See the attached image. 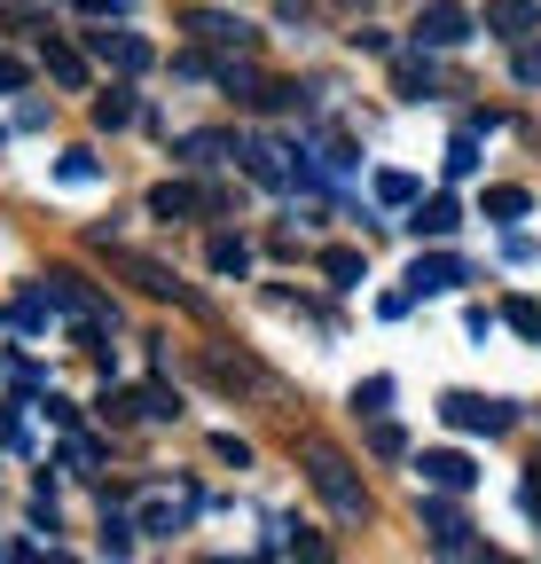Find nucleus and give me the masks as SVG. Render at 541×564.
<instances>
[{
  "instance_id": "nucleus-1",
  "label": "nucleus",
  "mask_w": 541,
  "mask_h": 564,
  "mask_svg": "<svg viewBox=\"0 0 541 564\" xmlns=\"http://www.w3.org/2000/svg\"><path fill=\"white\" fill-rule=\"evenodd\" d=\"M299 463H306V486H314L322 502H329V518H337V525H361V518H369L361 470H354L346 455H337L329 440H306V447H299Z\"/></svg>"
},
{
  "instance_id": "nucleus-2",
  "label": "nucleus",
  "mask_w": 541,
  "mask_h": 564,
  "mask_svg": "<svg viewBox=\"0 0 541 564\" xmlns=\"http://www.w3.org/2000/svg\"><path fill=\"white\" fill-rule=\"evenodd\" d=\"M40 291H47V299H55L63 314H72L79 329H118V306H110V299L95 291V282H87L79 267H47V274H40Z\"/></svg>"
},
{
  "instance_id": "nucleus-3",
  "label": "nucleus",
  "mask_w": 541,
  "mask_h": 564,
  "mask_svg": "<svg viewBox=\"0 0 541 564\" xmlns=\"http://www.w3.org/2000/svg\"><path fill=\"white\" fill-rule=\"evenodd\" d=\"M440 423H447V432H463V440H495V432H510V423H518V408L510 400H487V392H447L440 400Z\"/></svg>"
},
{
  "instance_id": "nucleus-4",
  "label": "nucleus",
  "mask_w": 541,
  "mask_h": 564,
  "mask_svg": "<svg viewBox=\"0 0 541 564\" xmlns=\"http://www.w3.org/2000/svg\"><path fill=\"white\" fill-rule=\"evenodd\" d=\"M470 24H479V17H470L463 0H432V9L416 17V47H463Z\"/></svg>"
},
{
  "instance_id": "nucleus-5",
  "label": "nucleus",
  "mask_w": 541,
  "mask_h": 564,
  "mask_svg": "<svg viewBox=\"0 0 541 564\" xmlns=\"http://www.w3.org/2000/svg\"><path fill=\"white\" fill-rule=\"evenodd\" d=\"M424 533H432V549H440L447 564H463V556H470V525H463V510H455V502H440V494H424Z\"/></svg>"
},
{
  "instance_id": "nucleus-6",
  "label": "nucleus",
  "mask_w": 541,
  "mask_h": 564,
  "mask_svg": "<svg viewBox=\"0 0 541 564\" xmlns=\"http://www.w3.org/2000/svg\"><path fill=\"white\" fill-rule=\"evenodd\" d=\"M87 47H95V63H110V70H126V79H133V70H150L158 55H150V40L142 32H87Z\"/></svg>"
},
{
  "instance_id": "nucleus-7",
  "label": "nucleus",
  "mask_w": 541,
  "mask_h": 564,
  "mask_svg": "<svg viewBox=\"0 0 541 564\" xmlns=\"http://www.w3.org/2000/svg\"><path fill=\"white\" fill-rule=\"evenodd\" d=\"M463 282H470V267L447 259V251H432V259L409 267V299H447V291H463Z\"/></svg>"
},
{
  "instance_id": "nucleus-8",
  "label": "nucleus",
  "mask_w": 541,
  "mask_h": 564,
  "mask_svg": "<svg viewBox=\"0 0 541 564\" xmlns=\"http://www.w3.org/2000/svg\"><path fill=\"white\" fill-rule=\"evenodd\" d=\"M110 267H118V274H133V282H142V291H150V299H173V306H196V299L181 291V282H173V267H158V259H142V251H110Z\"/></svg>"
},
{
  "instance_id": "nucleus-9",
  "label": "nucleus",
  "mask_w": 541,
  "mask_h": 564,
  "mask_svg": "<svg viewBox=\"0 0 541 564\" xmlns=\"http://www.w3.org/2000/svg\"><path fill=\"white\" fill-rule=\"evenodd\" d=\"M416 478L432 486V494H470V455H455V447H432V455H416Z\"/></svg>"
},
{
  "instance_id": "nucleus-10",
  "label": "nucleus",
  "mask_w": 541,
  "mask_h": 564,
  "mask_svg": "<svg viewBox=\"0 0 541 564\" xmlns=\"http://www.w3.org/2000/svg\"><path fill=\"white\" fill-rule=\"evenodd\" d=\"M196 212H213V196H196L188 181H158V188H150V220L173 228V220H196Z\"/></svg>"
},
{
  "instance_id": "nucleus-11",
  "label": "nucleus",
  "mask_w": 541,
  "mask_h": 564,
  "mask_svg": "<svg viewBox=\"0 0 541 564\" xmlns=\"http://www.w3.org/2000/svg\"><path fill=\"white\" fill-rule=\"evenodd\" d=\"M236 158H244V173L259 181V188H291V165H283V150H275V141H236Z\"/></svg>"
},
{
  "instance_id": "nucleus-12",
  "label": "nucleus",
  "mask_w": 541,
  "mask_h": 564,
  "mask_svg": "<svg viewBox=\"0 0 541 564\" xmlns=\"http://www.w3.org/2000/svg\"><path fill=\"white\" fill-rule=\"evenodd\" d=\"M416 236H432V243H447L455 228H463V204L455 196H416V220H409Z\"/></svg>"
},
{
  "instance_id": "nucleus-13",
  "label": "nucleus",
  "mask_w": 541,
  "mask_h": 564,
  "mask_svg": "<svg viewBox=\"0 0 541 564\" xmlns=\"http://www.w3.org/2000/svg\"><path fill=\"white\" fill-rule=\"evenodd\" d=\"M487 32H502V40H533V32H541V9H533V0H487Z\"/></svg>"
},
{
  "instance_id": "nucleus-14",
  "label": "nucleus",
  "mask_w": 541,
  "mask_h": 564,
  "mask_svg": "<svg viewBox=\"0 0 541 564\" xmlns=\"http://www.w3.org/2000/svg\"><path fill=\"white\" fill-rule=\"evenodd\" d=\"M188 32L205 40V47H228V55H251V24L236 17H188Z\"/></svg>"
},
{
  "instance_id": "nucleus-15",
  "label": "nucleus",
  "mask_w": 541,
  "mask_h": 564,
  "mask_svg": "<svg viewBox=\"0 0 541 564\" xmlns=\"http://www.w3.org/2000/svg\"><path fill=\"white\" fill-rule=\"evenodd\" d=\"M40 63H47V79H55V87H87V55H79L72 40H47Z\"/></svg>"
},
{
  "instance_id": "nucleus-16",
  "label": "nucleus",
  "mask_w": 541,
  "mask_h": 564,
  "mask_svg": "<svg viewBox=\"0 0 541 564\" xmlns=\"http://www.w3.org/2000/svg\"><path fill=\"white\" fill-rule=\"evenodd\" d=\"M220 158H236V133H220V126L181 133V165H220Z\"/></svg>"
},
{
  "instance_id": "nucleus-17",
  "label": "nucleus",
  "mask_w": 541,
  "mask_h": 564,
  "mask_svg": "<svg viewBox=\"0 0 541 564\" xmlns=\"http://www.w3.org/2000/svg\"><path fill=\"white\" fill-rule=\"evenodd\" d=\"M196 502H188V494H181V502H173V494H150V502L142 510H133V525H142V533H173L181 518H188Z\"/></svg>"
},
{
  "instance_id": "nucleus-18",
  "label": "nucleus",
  "mask_w": 541,
  "mask_h": 564,
  "mask_svg": "<svg viewBox=\"0 0 541 564\" xmlns=\"http://www.w3.org/2000/svg\"><path fill=\"white\" fill-rule=\"evenodd\" d=\"M133 541H142V525H133L126 510H102V556H110V564H126V556H133Z\"/></svg>"
},
{
  "instance_id": "nucleus-19",
  "label": "nucleus",
  "mask_w": 541,
  "mask_h": 564,
  "mask_svg": "<svg viewBox=\"0 0 541 564\" xmlns=\"http://www.w3.org/2000/svg\"><path fill=\"white\" fill-rule=\"evenodd\" d=\"M322 274L337 282V291H361V282H369V259H361V251H322Z\"/></svg>"
},
{
  "instance_id": "nucleus-20",
  "label": "nucleus",
  "mask_w": 541,
  "mask_h": 564,
  "mask_svg": "<svg viewBox=\"0 0 541 564\" xmlns=\"http://www.w3.org/2000/svg\"><path fill=\"white\" fill-rule=\"evenodd\" d=\"M440 165H447V181H470V173H479V133L463 126V133L447 141V158H440Z\"/></svg>"
},
{
  "instance_id": "nucleus-21",
  "label": "nucleus",
  "mask_w": 541,
  "mask_h": 564,
  "mask_svg": "<svg viewBox=\"0 0 541 564\" xmlns=\"http://www.w3.org/2000/svg\"><path fill=\"white\" fill-rule=\"evenodd\" d=\"M63 470H79V478H95V470H102V447H95L87 432H63Z\"/></svg>"
},
{
  "instance_id": "nucleus-22",
  "label": "nucleus",
  "mask_w": 541,
  "mask_h": 564,
  "mask_svg": "<svg viewBox=\"0 0 541 564\" xmlns=\"http://www.w3.org/2000/svg\"><path fill=\"white\" fill-rule=\"evenodd\" d=\"M213 274H251V251H244V236H213Z\"/></svg>"
},
{
  "instance_id": "nucleus-23",
  "label": "nucleus",
  "mask_w": 541,
  "mask_h": 564,
  "mask_svg": "<svg viewBox=\"0 0 541 564\" xmlns=\"http://www.w3.org/2000/svg\"><path fill=\"white\" fill-rule=\"evenodd\" d=\"M9 322H17V329H55V299H47V291H24Z\"/></svg>"
},
{
  "instance_id": "nucleus-24",
  "label": "nucleus",
  "mask_w": 541,
  "mask_h": 564,
  "mask_svg": "<svg viewBox=\"0 0 541 564\" xmlns=\"http://www.w3.org/2000/svg\"><path fill=\"white\" fill-rule=\"evenodd\" d=\"M126 118H133V95H126V87H110V95H95V126H102V133H118Z\"/></svg>"
},
{
  "instance_id": "nucleus-25",
  "label": "nucleus",
  "mask_w": 541,
  "mask_h": 564,
  "mask_svg": "<svg viewBox=\"0 0 541 564\" xmlns=\"http://www.w3.org/2000/svg\"><path fill=\"white\" fill-rule=\"evenodd\" d=\"M526 212H533L526 188H487V220H526Z\"/></svg>"
},
{
  "instance_id": "nucleus-26",
  "label": "nucleus",
  "mask_w": 541,
  "mask_h": 564,
  "mask_svg": "<svg viewBox=\"0 0 541 564\" xmlns=\"http://www.w3.org/2000/svg\"><path fill=\"white\" fill-rule=\"evenodd\" d=\"M55 181H63V188H95V181H102V165H95L87 150H72V158L55 165Z\"/></svg>"
},
{
  "instance_id": "nucleus-27",
  "label": "nucleus",
  "mask_w": 541,
  "mask_h": 564,
  "mask_svg": "<svg viewBox=\"0 0 541 564\" xmlns=\"http://www.w3.org/2000/svg\"><path fill=\"white\" fill-rule=\"evenodd\" d=\"M133 400H142V415H150V423H173V415H181V392H165V384H142Z\"/></svg>"
},
{
  "instance_id": "nucleus-28",
  "label": "nucleus",
  "mask_w": 541,
  "mask_h": 564,
  "mask_svg": "<svg viewBox=\"0 0 541 564\" xmlns=\"http://www.w3.org/2000/svg\"><path fill=\"white\" fill-rule=\"evenodd\" d=\"M283 549H291L299 564H329V541H322L314 525H291V541H283Z\"/></svg>"
},
{
  "instance_id": "nucleus-29",
  "label": "nucleus",
  "mask_w": 541,
  "mask_h": 564,
  "mask_svg": "<svg viewBox=\"0 0 541 564\" xmlns=\"http://www.w3.org/2000/svg\"><path fill=\"white\" fill-rule=\"evenodd\" d=\"M510 79H518V87H541V40H518V55H510Z\"/></svg>"
},
{
  "instance_id": "nucleus-30",
  "label": "nucleus",
  "mask_w": 541,
  "mask_h": 564,
  "mask_svg": "<svg viewBox=\"0 0 541 564\" xmlns=\"http://www.w3.org/2000/svg\"><path fill=\"white\" fill-rule=\"evenodd\" d=\"M377 204H416V173H377Z\"/></svg>"
},
{
  "instance_id": "nucleus-31",
  "label": "nucleus",
  "mask_w": 541,
  "mask_h": 564,
  "mask_svg": "<svg viewBox=\"0 0 541 564\" xmlns=\"http://www.w3.org/2000/svg\"><path fill=\"white\" fill-rule=\"evenodd\" d=\"M385 400H392V377H369V384H354V408H361V415H385Z\"/></svg>"
},
{
  "instance_id": "nucleus-32",
  "label": "nucleus",
  "mask_w": 541,
  "mask_h": 564,
  "mask_svg": "<svg viewBox=\"0 0 541 564\" xmlns=\"http://www.w3.org/2000/svg\"><path fill=\"white\" fill-rule=\"evenodd\" d=\"M502 322H510L518 337H541V306H533V299H510V306H502Z\"/></svg>"
},
{
  "instance_id": "nucleus-33",
  "label": "nucleus",
  "mask_w": 541,
  "mask_h": 564,
  "mask_svg": "<svg viewBox=\"0 0 541 564\" xmlns=\"http://www.w3.org/2000/svg\"><path fill=\"white\" fill-rule=\"evenodd\" d=\"M424 87H432V70L416 55H400V95H424Z\"/></svg>"
},
{
  "instance_id": "nucleus-34",
  "label": "nucleus",
  "mask_w": 541,
  "mask_h": 564,
  "mask_svg": "<svg viewBox=\"0 0 541 564\" xmlns=\"http://www.w3.org/2000/svg\"><path fill=\"white\" fill-rule=\"evenodd\" d=\"M213 455H220V463H236V470H244V463H251V447H244V440H236V432H220V440H213Z\"/></svg>"
},
{
  "instance_id": "nucleus-35",
  "label": "nucleus",
  "mask_w": 541,
  "mask_h": 564,
  "mask_svg": "<svg viewBox=\"0 0 541 564\" xmlns=\"http://www.w3.org/2000/svg\"><path fill=\"white\" fill-rule=\"evenodd\" d=\"M369 447H377V455H400L409 440H400V423H377V432H369Z\"/></svg>"
},
{
  "instance_id": "nucleus-36",
  "label": "nucleus",
  "mask_w": 541,
  "mask_h": 564,
  "mask_svg": "<svg viewBox=\"0 0 541 564\" xmlns=\"http://www.w3.org/2000/svg\"><path fill=\"white\" fill-rule=\"evenodd\" d=\"M17 87H24V63H17V55H0V95H17Z\"/></svg>"
},
{
  "instance_id": "nucleus-37",
  "label": "nucleus",
  "mask_w": 541,
  "mask_h": 564,
  "mask_svg": "<svg viewBox=\"0 0 541 564\" xmlns=\"http://www.w3.org/2000/svg\"><path fill=\"white\" fill-rule=\"evenodd\" d=\"M526 510H533V518H541V463H533V470H526Z\"/></svg>"
},
{
  "instance_id": "nucleus-38",
  "label": "nucleus",
  "mask_w": 541,
  "mask_h": 564,
  "mask_svg": "<svg viewBox=\"0 0 541 564\" xmlns=\"http://www.w3.org/2000/svg\"><path fill=\"white\" fill-rule=\"evenodd\" d=\"M40 564H72V556H40Z\"/></svg>"
},
{
  "instance_id": "nucleus-39",
  "label": "nucleus",
  "mask_w": 541,
  "mask_h": 564,
  "mask_svg": "<svg viewBox=\"0 0 541 564\" xmlns=\"http://www.w3.org/2000/svg\"><path fill=\"white\" fill-rule=\"evenodd\" d=\"M479 564H510V556H479Z\"/></svg>"
},
{
  "instance_id": "nucleus-40",
  "label": "nucleus",
  "mask_w": 541,
  "mask_h": 564,
  "mask_svg": "<svg viewBox=\"0 0 541 564\" xmlns=\"http://www.w3.org/2000/svg\"><path fill=\"white\" fill-rule=\"evenodd\" d=\"M213 564H228V556H213Z\"/></svg>"
}]
</instances>
